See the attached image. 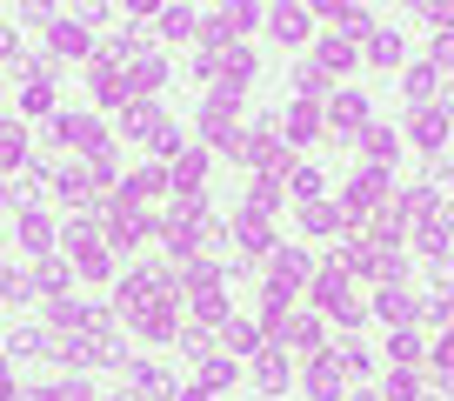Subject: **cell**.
I'll return each instance as SVG.
<instances>
[{"instance_id": "9c48e42d", "label": "cell", "mask_w": 454, "mask_h": 401, "mask_svg": "<svg viewBox=\"0 0 454 401\" xmlns=\"http://www.w3.org/2000/svg\"><path fill=\"white\" fill-rule=\"evenodd\" d=\"M160 181H168L160 168H134V174H128V200H147V194H160Z\"/></svg>"}, {"instance_id": "6da1fadb", "label": "cell", "mask_w": 454, "mask_h": 401, "mask_svg": "<svg viewBox=\"0 0 454 401\" xmlns=\"http://www.w3.org/2000/svg\"><path fill=\"white\" fill-rule=\"evenodd\" d=\"M54 141L60 147H87V154H107V134L94 114H54Z\"/></svg>"}, {"instance_id": "7402d4cb", "label": "cell", "mask_w": 454, "mask_h": 401, "mask_svg": "<svg viewBox=\"0 0 454 401\" xmlns=\"http://www.w3.org/2000/svg\"><path fill=\"white\" fill-rule=\"evenodd\" d=\"M7 47H14V34H0V54H7Z\"/></svg>"}, {"instance_id": "4fadbf2b", "label": "cell", "mask_w": 454, "mask_h": 401, "mask_svg": "<svg viewBox=\"0 0 454 401\" xmlns=\"http://www.w3.org/2000/svg\"><path fill=\"white\" fill-rule=\"evenodd\" d=\"M14 161H20V134L0 128V168H14Z\"/></svg>"}, {"instance_id": "52a82bcc", "label": "cell", "mask_w": 454, "mask_h": 401, "mask_svg": "<svg viewBox=\"0 0 454 401\" xmlns=\"http://www.w3.org/2000/svg\"><path fill=\"white\" fill-rule=\"evenodd\" d=\"M54 47L60 54H87V28L81 20H54Z\"/></svg>"}, {"instance_id": "44dd1931", "label": "cell", "mask_w": 454, "mask_h": 401, "mask_svg": "<svg viewBox=\"0 0 454 401\" xmlns=\"http://www.w3.org/2000/svg\"><path fill=\"white\" fill-rule=\"evenodd\" d=\"M7 395H14V381H7V368H0V401H7Z\"/></svg>"}, {"instance_id": "30bf717a", "label": "cell", "mask_w": 454, "mask_h": 401, "mask_svg": "<svg viewBox=\"0 0 454 401\" xmlns=\"http://www.w3.org/2000/svg\"><path fill=\"white\" fill-rule=\"evenodd\" d=\"M20 114H54V87H20Z\"/></svg>"}, {"instance_id": "5bb4252c", "label": "cell", "mask_w": 454, "mask_h": 401, "mask_svg": "<svg viewBox=\"0 0 454 401\" xmlns=\"http://www.w3.org/2000/svg\"><path fill=\"white\" fill-rule=\"evenodd\" d=\"M227 348H241V355H254V328H247V321H234V328H227Z\"/></svg>"}, {"instance_id": "8992f818", "label": "cell", "mask_w": 454, "mask_h": 401, "mask_svg": "<svg viewBox=\"0 0 454 401\" xmlns=\"http://www.w3.org/2000/svg\"><path fill=\"white\" fill-rule=\"evenodd\" d=\"M334 128H348V134H355V128H368V100H361V94L334 100Z\"/></svg>"}, {"instance_id": "ba28073f", "label": "cell", "mask_w": 454, "mask_h": 401, "mask_svg": "<svg viewBox=\"0 0 454 401\" xmlns=\"http://www.w3.org/2000/svg\"><path fill=\"white\" fill-rule=\"evenodd\" d=\"M20 248H27V255H47V215H20Z\"/></svg>"}, {"instance_id": "5b68a950", "label": "cell", "mask_w": 454, "mask_h": 401, "mask_svg": "<svg viewBox=\"0 0 454 401\" xmlns=\"http://www.w3.org/2000/svg\"><path fill=\"white\" fill-rule=\"evenodd\" d=\"M200 174H207V154H181V161H174V187H181V194H194Z\"/></svg>"}, {"instance_id": "d6986e66", "label": "cell", "mask_w": 454, "mask_h": 401, "mask_svg": "<svg viewBox=\"0 0 454 401\" xmlns=\"http://www.w3.org/2000/svg\"><path fill=\"white\" fill-rule=\"evenodd\" d=\"M281 374H287V368H281V355H261V381L281 388Z\"/></svg>"}, {"instance_id": "ffe728a7", "label": "cell", "mask_w": 454, "mask_h": 401, "mask_svg": "<svg viewBox=\"0 0 454 401\" xmlns=\"http://www.w3.org/2000/svg\"><path fill=\"white\" fill-rule=\"evenodd\" d=\"M441 361H448V368H454V334H448V342H441Z\"/></svg>"}, {"instance_id": "277c9868", "label": "cell", "mask_w": 454, "mask_h": 401, "mask_svg": "<svg viewBox=\"0 0 454 401\" xmlns=\"http://www.w3.org/2000/svg\"><path fill=\"white\" fill-rule=\"evenodd\" d=\"M268 20H274V34H281L287 47H294V41H308V14H301V7H274Z\"/></svg>"}, {"instance_id": "7c38bea8", "label": "cell", "mask_w": 454, "mask_h": 401, "mask_svg": "<svg viewBox=\"0 0 454 401\" xmlns=\"http://www.w3.org/2000/svg\"><path fill=\"white\" fill-rule=\"evenodd\" d=\"M414 141H421V147H441V114H421V121H414Z\"/></svg>"}, {"instance_id": "7a4b0ae2", "label": "cell", "mask_w": 454, "mask_h": 401, "mask_svg": "<svg viewBox=\"0 0 454 401\" xmlns=\"http://www.w3.org/2000/svg\"><path fill=\"white\" fill-rule=\"evenodd\" d=\"M67 248H74V268H81V274H94V281L107 274V248H100L87 228H74V234H67Z\"/></svg>"}, {"instance_id": "2e32d148", "label": "cell", "mask_w": 454, "mask_h": 401, "mask_svg": "<svg viewBox=\"0 0 454 401\" xmlns=\"http://www.w3.org/2000/svg\"><path fill=\"white\" fill-rule=\"evenodd\" d=\"M381 315H387V321H408V315H414V301H408V295H387V301H381Z\"/></svg>"}, {"instance_id": "9a60e30c", "label": "cell", "mask_w": 454, "mask_h": 401, "mask_svg": "<svg viewBox=\"0 0 454 401\" xmlns=\"http://www.w3.org/2000/svg\"><path fill=\"white\" fill-rule=\"evenodd\" d=\"M334 20H340L348 34H368V14H361V7H334Z\"/></svg>"}, {"instance_id": "3957f363", "label": "cell", "mask_w": 454, "mask_h": 401, "mask_svg": "<svg viewBox=\"0 0 454 401\" xmlns=\"http://www.w3.org/2000/svg\"><path fill=\"white\" fill-rule=\"evenodd\" d=\"M254 28V7H221V14L207 20V41H234V34Z\"/></svg>"}, {"instance_id": "e0dca14e", "label": "cell", "mask_w": 454, "mask_h": 401, "mask_svg": "<svg viewBox=\"0 0 454 401\" xmlns=\"http://www.w3.org/2000/svg\"><path fill=\"white\" fill-rule=\"evenodd\" d=\"M60 281H67V268H54V261H47V268H41V274H34V287H41V295H54V287H60Z\"/></svg>"}, {"instance_id": "8fae6325", "label": "cell", "mask_w": 454, "mask_h": 401, "mask_svg": "<svg viewBox=\"0 0 454 401\" xmlns=\"http://www.w3.org/2000/svg\"><path fill=\"white\" fill-rule=\"evenodd\" d=\"M160 34H168V41H187V34H194V14H187V7H168V14H160Z\"/></svg>"}, {"instance_id": "ac0fdd59", "label": "cell", "mask_w": 454, "mask_h": 401, "mask_svg": "<svg viewBox=\"0 0 454 401\" xmlns=\"http://www.w3.org/2000/svg\"><path fill=\"white\" fill-rule=\"evenodd\" d=\"M287 134H294V141H314V114H308V107H301V114H287Z\"/></svg>"}]
</instances>
